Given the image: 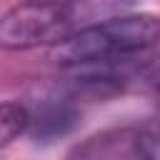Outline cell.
Wrapping results in <instances>:
<instances>
[{
  "mask_svg": "<svg viewBox=\"0 0 160 160\" xmlns=\"http://www.w3.org/2000/svg\"><path fill=\"white\" fill-rule=\"evenodd\" d=\"M138 152L142 160H160V130H145L138 135Z\"/></svg>",
  "mask_w": 160,
  "mask_h": 160,
  "instance_id": "obj_5",
  "label": "cell"
},
{
  "mask_svg": "<svg viewBox=\"0 0 160 160\" xmlns=\"http://www.w3.org/2000/svg\"><path fill=\"white\" fill-rule=\"evenodd\" d=\"M160 40V20L150 12L115 15L88 25L50 48V60L60 68H80L90 62L140 55Z\"/></svg>",
  "mask_w": 160,
  "mask_h": 160,
  "instance_id": "obj_1",
  "label": "cell"
},
{
  "mask_svg": "<svg viewBox=\"0 0 160 160\" xmlns=\"http://www.w3.org/2000/svg\"><path fill=\"white\" fill-rule=\"evenodd\" d=\"M75 10L68 2L35 0L12 8L0 20V45L5 50H30L58 45L75 32Z\"/></svg>",
  "mask_w": 160,
  "mask_h": 160,
  "instance_id": "obj_2",
  "label": "cell"
},
{
  "mask_svg": "<svg viewBox=\"0 0 160 160\" xmlns=\"http://www.w3.org/2000/svg\"><path fill=\"white\" fill-rule=\"evenodd\" d=\"M158 90H160V78H158Z\"/></svg>",
  "mask_w": 160,
  "mask_h": 160,
  "instance_id": "obj_6",
  "label": "cell"
},
{
  "mask_svg": "<svg viewBox=\"0 0 160 160\" xmlns=\"http://www.w3.org/2000/svg\"><path fill=\"white\" fill-rule=\"evenodd\" d=\"M80 122V112L68 100H48L35 112H30V132L38 140H55L72 132Z\"/></svg>",
  "mask_w": 160,
  "mask_h": 160,
  "instance_id": "obj_3",
  "label": "cell"
},
{
  "mask_svg": "<svg viewBox=\"0 0 160 160\" xmlns=\"http://www.w3.org/2000/svg\"><path fill=\"white\" fill-rule=\"evenodd\" d=\"M28 128H30V110L12 100L2 102V108H0V145H10Z\"/></svg>",
  "mask_w": 160,
  "mask_h": 160,
  "instance_id": "obj_4",
  "label": "cell"
}]
</instances>
